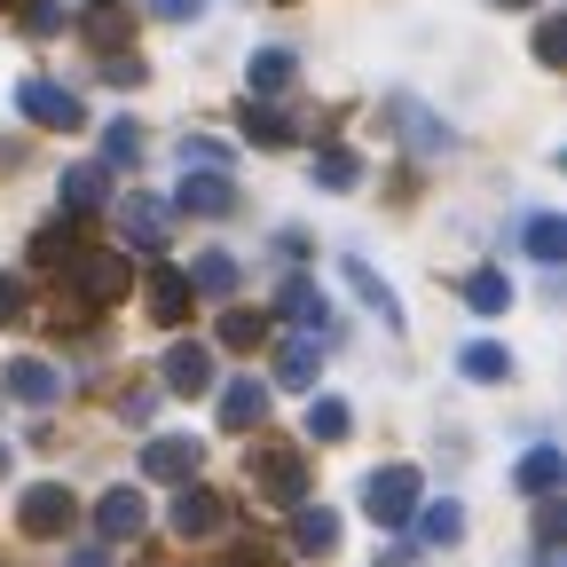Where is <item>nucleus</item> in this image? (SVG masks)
<instances>
[{"instance_id": "e433bc0d", "label": "nucleus", "mask_w": 567, "mask_h": 567, "mask_svg": "<svg viewBox=\"0 0 567 567\" xmlns=\"http://www.w3.org/2000/svg\"><path fill=\"white\" fill-rule=\"evenodd\" d=\"M151 17H166V24H189V17H205V0H151Z\"/></svg>"}, {"instance_id": "f257e3e1", "label": "nucleus", "mask_w": 567, "mask_h": 567, "mask_svg": "<svg viewBox=\"0 0 567 567\" xmlns=\"http://www.w3.org/2000/svg\"><path fill=\"white\" fill-rule=\"evenodd\" d=\"M245 481L268 496V505H308V488H316L308 465H300V450H268V442L245 457Z\"/></svg>"}, {"instance_id": "a211bd4d", "label": "nucleus", "mask_w": 567, "mask_h": 567, "mask_svg": "<svg viewBox=\"0 0 567 567\" xmlns=\"http://www.w3.org/2000/svg\"><path fill=\"white\" fill-rule=\"evenodd\" d=\"M189 292H205V300H229V292H237V260H229V252H197V268H189Z\"/></svg>"}, {"instance_id": "4c0bfd02", "label": "nucleus", "mask_w": 567, "mask_h": 567, "mask_svg": "<svg viewBox=\"0 0 567 567\" xmlns=\"http://www.w3.org/2000/svg\"><path fill=\"white\" fill-rule=\"evenodd\" d=\"M103 80H118V87H142V63H134V55H103Z\"/></svg>"}, {"instance_id": "ddd939ff", "label": "nucleus", "mask_w": 567, "mask_h": 567, "mask_svg": "<svg viewBox=\"0 0 567 567\" xmlns=\"http://www.w3.org/2000/svg\"><path fill=\"white\" fill-rule=\"evenodd\" d=\"M151 316H158V323H182V316H189V276L166 268V260L151 268Z\"/></svg>"}, {"instance_id": "dca6fc26", "label": "nucleus", "mask_w": 567, "mask_h": 567, "mask_svg": "<svg viewBox=\"0 0 567 567\" xmlns=\"http://www.w3.org/2000/svg\"><path fill=\"white\" fill-rule=\"evenodd\" d=\"M245 134L260 142V151H284V142H300V126L284 118L276 103H245Z\"/></svg>"}, {"instance_id": "1a4fd4ad", "label": "nucleus", "mask_w": 567, "mask_h": 567, "mask_svg": "<svg viewBox=\"0 0 567 567\" xmlns=\"http://www.w3.org/2000/svg\"><path fill=\"white\" fill-rule=\"evenodd\" d=\"M260 417H268V386L260 379H229L221 386V425H229V434H252Z\"/></svg>"}, {"instance_id": "79ce46f5", "label": "nucleus", "mask_w": 567, "mask_h": 567, "mask_svg": "<svg viewBox=\"0 0 567 567\" xmlns=\"http://www.w3.org/2000/svg\"><path fill=\"white\" fill-rule=\"evenodd\" d=\"M71 567H111V559H103V551H80V559H71Z\"/></svg>"}, {"instance_id": "58836bf2", "label": "nucleus", "mask_w": 567, "mask_h": 567, "mask_svg": "<svg viewBox=\"0 0 567 567\" xmlns=\"http://www.w3.org/2000/svg\"><path fill=\"white\" fill-rule=\"evenodd\" d=\"M17 316H24V284L0 276V323H17Z\"/></svg>"}, {"instance_id": "6ab92c4d", "label": "nucleus", "mask_w": 567, "mask_h": 567, "mask_svg": "<svg viewBox=\"0 0 567 567\" xmlns=\"http://www.w3.org/2000/svg\"><path fill=\"white\" fill-rule=\"evenodd\" d=\"M559 473H567V457H559V450H528V457H520V473H513V488H520V496H551V481H559Z\"/></svg>"}, {"instance_id": "5701e85b", "label": "nucleus", "mask_w": 567, "mask_h": 567, "mask_svg": "<svg viewBox=\"0 0 567 567\" xmlns=\"http://www.w3.org/2000/svg\"><path fill=\"white\" fill-rule=\"evenodd\" d=\"M284 316H292L300 331H323V323H331V308H323V292H316L308 276H300V284H284Z\"/></svg>"}, {"instance_id": "7ed1b4c3", "label": "nucleus", "mask_w": 567, "mask_h": 567, "mask_svg": "<svg viewBox=\"0 0 567 567\" xmlns=\"http://www.w3.org/2000/svg\"><path fill=\"white\" fill-rule=\"evenodd\" d=\"M363 513H371L379 528H402V520L417 513V473H410V465L371 473V481H363Z\"/></svg>"}, {"instance_id": "20e7f679", "label": "nucleus", "mask_w": 567, "mask_h": 567, "mask_svg": "<svg viewBox=\"0 0 567 567\" xmlns=\"http://www.w3.org/2000/svg\"><path fill=\"white\" fill-rule=\"evenodd\" d=\"M17 111H24L32 126H55V134L87 126V103L71 95V87H55V80H24V87H17Z\"/></svg>"}, {"instance_id": "9d476101", "label": "nucleus", "mask_w": 567, "mask_h": 567, "mask_svg": "<svg viewBox=\"0 0 567 567\" xmlns=\"http://www.w3.org/2000/svg\"><path fill=\"white\" fill-rule=\"evenodd\" d=\"M292 71H300L292 48H260V55L245 63V87H252V95H284V87H292Z\"/></svg>"}, {"instance_id": "9b49d317", "label": "nucleus", "mask_w": 567, "mask_h": 567, "mask_svg": "<svg viewBox=\"0 0 567 567\" xmlns=\"http://www.w3.org/2000/svg\"><path fill=\"white\" fill-rule=\"evenodd\" d=\"M221 528V496L213 488H182L174 496V536H213Z\"/></svg>"}, {"instance_id": "72a5a7b5", "label": "nucleus", "mask_w": 567, "mask_h": 567, "mask_svg": "<svg viewBox=\"0 0 567 567\" xmlns=\"http://www.w3.org/2000/svg\"><path fill=\"white\" fill-rule=\"evenodd\" d=\"M24 32H63V0H24Z\"/></svg>"}, {"instance_id": "2eb2a0df", "label": "nucleus", "mask_w": 567, "mask_h": 567, "mask_svg": "<svg viewBox=\"0 0 567 567\" xmlns=\"http://www.w3.org/2000/svg\"><path fill=\"white\" fill-rule=\"evenodd\" d=\"M142 473L151 481H189L197 473V442H151L142 450Z\"/></svg>"}, {"instance_id": "bb28decb", "label": "nucleus", "mask_w": 567, "mask_h": 567, "mask_svg": "<svg viewBox=\"0 0 567 567\" xmlns=\"http://www.w3.org/2000/svg\"><path fill=\"white\" fill-rule=\"evenodd\" d=\"M417 536H425V544H457V536H465V505H450V496H442V505H425V513H417Z\"/></svg>"}, {"instance_id": "c85d7f7f", "label": "nucleus", "mask_w": 567, "mask_h": 567, "mask_svg": "<svg viewBox=\"0 0 567 567\" xmlns=\"http://www.w3.org/2000/svg\"><path fill=\"white\" fill-rule=\"evenodd\" d=\"M126 32H134V24H126V9H118V0H103V9L87 17V40H95V48H118Z\"/></svg>"}, {"instance_id": "4be33fe9", "label": "nucleus", "mask_w": 567, "mask_h": 567, "mask_svg": "<svg viewBox=\"0 0 567 567\" xmlns=\"http://www.w3.org/2000/svg\"><path fill=\"white\" fill-rule=\"evenodd\" d=\"M394 126L410 134V151H425V158H434V151H450V126H434L417 103H394Z\"/></svg>"}, {"instance_id": "2f4dec72", "label": "nucleus", "mask_w": 567, "mask_h": 567, "mask_svg": "<svg viewBox=\"0 0 567 567\" xmlns=\"http://www.w3.org/2000/svg\"><path fill=\"white\" fill-rule=\"evenodd\" d=\"M260 339H268V323H260V316H245V308H229V316H221V347H260Z\"/></svg>"}, {"instance_id": "49530a36", "label": "nucleus", "mask_w": 567, "mask_h": 567, "mask_svg": "<svg viewBox=\"0 0 567 567\" xmlns=\"http://www.w3.org/2000/svg\"><path fill=\"white\" fill-rule=\"evenodd\" d=\"M95 9H103V0H95Z\"/></svg>"}, {"instance_id": "412c9836", "label": "nucleus", "mask_w": 567, "mask_h": 567, "mask_svg": "<svg viewBox=\"0 0 567 567\" xmlns=\"http://www.w3.org/2000/svg\"><path fill=\"white\" fill-rule=\"evenodd\" d=\"M316 371H323V363H316V339H284V347H276V379H284V386H316Z\"/></svg>"}, {"instance_id": "39448f33", "label": "nucleus", "mask_w": 567, "mask_h": 567, "mask_svg": "<svg viewBox=\"0 0 567 567\" xmlns=\"http://www.w3.org/2000/svg\"><path fill=\"white\" fill-rule=\"evenodd\" d=\"M71 520H80V505H71V488H63V481L24 488V505H17V528H24V536H40V544H48V536H63Z\"/></svg>"}, {"instance_id": "a18cd8bd", "label": "nucleus", "mask_w": 567, "mask_h": 567, "mask_svg": "<svg viewBox=\"0 0 567 567\" xmlns=\"http://www.w3.org/2000/svg\"><path fill=\"white\" fill-rule=\"evenodd\" d=\"M505 9H528V0H505Z\"/></svg>"}, {"instance_id": "393cba45", "label": "nucleus", "mask_w": 567, "mask_h": 567, "mask_svg": "<svg viewBox=\"0 0 567 567\" xmlns=\"http://www.w3.org/2000/svg\"><path fill=\"white\" fill-rule=\"evenodd\" d=\"M347 284H354V292H363V300L386 316V331H402V308H394V292H386V284L371 276V260H347Z\"/></svg>"}, {"instance_id": "a878e982", "label": "nucleus", "mask_w": 567, "mask_h": 567, "mask_svg": "<svg viewBox=\"0 0 567 567\" xmlns=\"http://www.w3.org/2000/svg\"><path fill=\"white\" fill-rule=\"evenodd\" d=\"M354 434V417H347V402H308V442H347Z\"/></svg>"}, {"instance_id": "4468645a", "label": "nucleus", "mask_w": 567, "mask_h": 567, "mask_svg": "<svg viewBox=\"0 0 567 567\" xmlns=\"http://www.w3.org/2000/svg\"><path fill=\"white\" fill-rule=\"evenodd\" d=\"M142 520H151V513H142L134 488H111L103 505H95V528H103V536H142Z\"/></svg>"}, {"instance_id": "473e14b6", "label": "nucleus", "mask_w": 567, "mask_h": 567, "mask_svg": "<svg viewBox=\"0 0 567 567\" xmlns=\"http://www.w3.org/2000/svg\"><path fill=\"white\" fill-rule=\"evenodd\" d=\"M103 151L134 166V158H142V126H126V118H118V126H103Z\"/></svg>"}, {"instance_id": "f3484780", "label": "nucleus", "mask_w": 567, "mask_h": 567, "mask_svg": "<svg viewBox=\"0 0 567 567\" xmlns=\"http://www.w3.org/2000/svg\"><path fill=\"white\" fill-rule=\"evenodd\" d=\"M103 174H111V166H71V174H63V213H95V205L111 197Z\"/></svg>"}, {"instance_id": "37998d69", "label": "nucleus", "mask_w": 567, "mask_h": 567, "mask_svg": "<svg viewBox=\"0 0 567 567\" xmlns=\"http://www.w3.org/2000/svg\"><path fill=\"white\" fill-rule=\"evenodd\" d=\"M536 567H559V559H551V551H544V559H536Z\"/></svg>"}, {"instance_id": "6e6552de", "label": "nucleus", "mask_w": 567, "mask_h": 567, "mask_svg": "<svg viewBox=\"0 0 567 567\" xmlns=\"http://www.w3.org/2000/svg\"><path fill=\"white\" fill-rule=\"evenodd\" d=\"M118 229H126L134 252H158V245H166V205H158V197H126V205H118Z\"/></svg>"}, {"instance_id": "0eeeda50", "label": "nucleus", "mask_w": 567, "mask_h": 567, "mask_svg": "<svg viewBox=\"0 0 567 567\" xmlns=\"http://www.w3.org/2000/svg\"><path fill=\"white\" fill-rule=\"evenodd\" d=\"M9 394L32 402V410H48V402H63V371L40 363V354H17V363H9Z\"/></svg>"}, {"instance_id": "f03ea898", "label": "nucleus", "mask_w": 567, "mask_h": 567, "mask_svg": "<svg viewBox=\"0 0 567 567\" xmlns=\"http://www.w3.org/2000/svg\"><path fill=\"white\" fill-rule=\"evenodd\" d=\"M63 284L80 300H126V252H63Z\"/></svg>"}, {"instance_id": "f8f14e48", "label": "nucleus", "mask_w": 567, "mask_h": 567, "mask_svg": "<svg viewBox=\"0 0 567 567\" xmlns=\"http://www.w3.org/2000/svg\"><path fill=\"white\" fill-rule=\"evenodd\" d=\"M174 197H182V213H229V205H237V189L213 174V166H205V174H182V189H174Z\"/></svg>"}, {"instance_id": "c03bdc74", "label": "nucleus", "mask_w": 567, "mask_h": 567, "mask_svg": "<svg viewBox=\"0 0 567 567\" xmlns=\"http://www.w3.org/2000/svg\"><path fill=\"white\" fill-rule=\"evenodd\" d=\"M0 9H24V0H0Z\"/></svg>"}, {"instance_id": "f704fd0d", "label": "nucleus", "mask_w": 567, "mask_h": 567, "mask_svg": "<svg viewBox=\"0 0 567 567\" xmlns=\"http://www.w3.org/2000/svg\"><path fill=\"white\" fill-rule=\"evenodd\" d=\"M182 158H197V166H213V174L229 166V151H221V142H213V134H182Z\"/></svg>"}, {"instance_id": "7c9ffc66", "label": "nucleus", "mask_w": 567, "mask_h": 567, "mask_svg": "<svg viewBox=\"0 0 567 567\" xmlns=\"http://www.w3.org/2000/svg\"><path fill=\"white\" fill-rule=\"evenodd\" d=\"M354 174H363V166H354V151H323V158H316V182H323V189H354Z\"/></svg>"}, {"instance_id": "b1692460", "label": "nucleus", "mask_w": 567, "mask_h": 567, "mask_svg": "<svg viewBox=\"0 0 567 567\" xmlns=\"http://www.w3.org/2000/svg\"><path fill=\"white\" fill-rule=\"evenodd\" d=\"M465 300H473L481 316H505V308H513V276H505V268H481V276L465 284Z\"/></svg>"}, {"instance_id": "ea45409f", "label": "nucleus", "mask_w": 567, "mask_h": 567, "mask_svg": "<svg viewBox=\"0 0 567 567\" xmlns=\"http://www.w3.org/2000/svg\"><path fill=\"white\" fill-rule=\"evenodd\" d=\"M559 528H567V513H559V505H544V513H536V544L551 551V544H559Z\"/></svg>"}, {"instance_id": "423d86ee", "label": "nucleus", "mask_w": 567, "mask_h": 567, "mask_svg": "<svg viewBox=\"0 0 567 567\" xmlns=\"http://www.w3.org/2000/svg\"><path fill=\"white\" fill-rule=\"evenodd\" d=\"M166 394H213V347H197V339H182V347H166Z\"/></svg>"}, {"instance_id": "c9c22d12", "label": "nucleus", "mask_w": 567, "mask_h": 567, "mask_svg": "<svg viewBox=\"0 0 567 567\" xmlns=\"http://www.w3.org/2000/svg\"><path fill=\"white\" fill-rule=\"evenodd\" d=\"M536 55H544V63H559V55H567V24H559V17H544V24H536Z\"/></svg>"}, {"instance_id": "c756f323", "label": "nucleus", "mask_w": 567, "mask_h": 567, "mask_svg": "<svg viewBox=\"0 0 567 567\" xmlns=\"http://www.w3.org/2000/svg\"><path fill=\"white\" fill-rule=\"evenodd\" d=\"M528 252H536V260H559V252H567V221L536 213V221H528Z\"/></svg>"}, {"instance_id": "aec40b11", "label": "nucleus", "mask_w": 567, "mask_h": 567, "mask_svg": "<svg viewBox=\"0 0 567 567\" xmlns=\"http://www.w3.org/2000/svg\"><path fill=\"white\" fill-rule=\"evenodd\" d=\"M292 544H300V551H331V544H339V513L300 505V513H292Z\"/></svg>"}, {"instance_id": "a19ab883", "label": "nucleus", "mask_w": 567, "mask_h": 567, "mask_svg": "<svg viewBox=\"0 0 567 567\" xmlns=\"http://www.w3.org/2000/svg\"><path fill=\"white\" fill-rule=\"evenodd\" d=\"M229 567H276V559H268V551H237Z\"/></svg>"}, {"instance_id": "cd10ccee", "label": "nucleus", "mask_w": 567, "mask_h": 567, "mask_svg": "<svg viewBox=\"0 0 567 567\" xmlns=\"http://www.w3.org/2000/svg\"><path fill=\"white\" fill-rule=\"evenodd\" d=\"M505 371H513V354H505V347H488V339H473V347H465V379H481V386H488V379H505Z\"/></svg>"}]
</instances>
